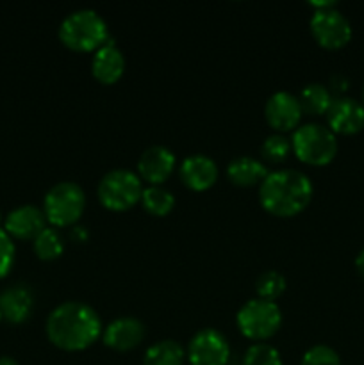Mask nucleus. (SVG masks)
<instances>
[{"mask_svg":"<svg viewBox=\"0 0 364 365\" xmlns=\"http://www.w3.org/2000/svg\"><path fill=\"white\" fill-rule=\"evenodd\" d=\"M309 27L318 45L328 50L343 48L352 39V25L348 18L335 7L314 11Z\"/></svg>","mask_w":364,"mask_h":365,"instance_id":"6e6552de","label":"nucleus"},{"mask_svg":"<svg viewBox=\"0 0 364 365\" xmlns=\"http://www.w3.org/2000/svg\"><path fill=\"white\" fill-rule=\"evenodd\" d=\"M146 335L145 324L131 316L118 317L103 328V344L114 351H131L138 348Z\"/></svg>","mask_w":364,"mask_h":365,"instance_id":"4468645a","label":"nucleus"},{"mask_svg":"<svg viewBox=\"0 0 364 365\" xmlns=\"http://www.w3.org/2000/svg\"><path fill=\"white\" fill-rule=\"evenodd\" d=\"M241 365H282V359L273 346L257 342L246 349Z\"/></svg>","mask_w":364,"mask_h":365,"instance_id":"393cba45","label":"nucleus"},{"mask_svg":"<svg viewBox=\"0 0 364 365\" xmlns=\"http://www.w3.org/2000/svg\"><path fill=\"white\" fill-rule=\"evenodd\" d=\"M313 198V182L296 170L268 173L259 185V202L264 210L278 217H291L307 209Z\"/></svg>","mask_w":364,"mask_h":365,"instance_id":"f03ea898","label":"nucleus"},{"mask_svg":"<svg viewBox=\"0 0 364 365\" xmlns=\"http://www.w3.org/2000/svg\"><path fill=\"white\" fill-rule=\"evenodd\" d=\"M141 205L152 216H168L175 207V196L170 189L163 185H148L143 187Z\"/></svg>","mask_w":364,"mask_h":365,"instance_id":"412c9836","label":"nucleus"},{"mask_svg":"<svg viewBox=\"0 0 364 365\" xmlns=\"http://www.w3.org/2000/svg\"><path fill=\"white\" fill-rule=\"evenodd\" d=\"M125 71V57L111 38L95 50L91 59V73L102 84H114Z\"/></svg>","mask_w":364,"mask_h":365,"instance_id":"dca6fc26","label":"nucleus"},{"mask_svg":"<svg viewBox=\"0 0 364 365\" xmlns=\"http://www.w3.org/2000/svg\"><path fill=\"white\" fill-rule=\"evenodd\" d=\"M143 184L138 173L131 170H111L100 178L96 195L100 203L109 210H128L141 202Z\"/></svg>","mask_w":364,"mask_h":365,"instance_id":"423d86ee","label":"nucleus"},{"mask_svg":"<svg viewBox=\"0 0 364 365\" xmlns=\"http://www.w3.org/2000/svg\"><path fill=\"white\" fill-rule=\"evenodd\" d=\"M14 264V242L4 228H0V278L6 277Z\"/></svg>","mask_w":364,"mask_h":365,"instance_id":"bb28decb","label":"nucleus"},{"mask_svg":"<svg viewBox=\"0 0 364 365\" xmlns=\"http://www.w3.org/2000/svg\"><path fill=\"white\" fill-rule=\"evenodd\" d=\"M328 86H330V93H335V95H341L343 91H346L348 89V81H346L345 75H332L330 77V82H328Z\"/></svg>","mask_w":364,"mask_h":365,"instance_id":"cd10ccee","label":"nucleus"},{"mask_svg":"<svg viewBox=\"0 0 364 365\" xmlns=\"http://www.w3.org/2000/svg\"><path fill=\"white\" fill-rule=\"evenodd\" d=\"M309 4L316 11H320V9H332V7H335L334 0H320V2H316V0H310Z\"/></svg>","mask_w":364,"mask_h":365,"instance_id":"c756f323","label":"nucleus"},{"mask_svg":"<svg viewBox=\"0 0 364 365\" xmlns=\"http://www.w3.org/2000/svg\"><path fill=\"white\" fill-rule=\"evenodd\" d=\"M300 365H341V359L330 346L318 344L303 353Z\"/></svg>","mask_w":364,"mask_h":365,"instance_id":"a878e982","label":"nucleus"},{"mask_svg":"<svg viewBox=\"0 0 364 365\" xmlns=\"http://www.w3.org/2000/svg\"><path fill=\"white\" fill-rule=\"evenodd\" d=\"M239 331L250 341H266L273 337L282 324V310L275 302L248 299L236 316Z\"/></svg>","mask_w":364,"mask_h":365,"instance_id":"0eeeda50","label":"nucleus"},{"mask_svg":"<svg viewBox=\"0 0 364 365\" xmlns=\"http://www.w3.org/2000/svg\"><path fill=\"white\" fill-rule=\"evenodd\" d=\"M227 177L232 184L239 185V187H250L256 184L261 185V182L268 177V168L253 157L241 155L228 163Z\"/></svg>","mask_w":364,"mask_h":365,"instance_id":"a211bd4d","label":"nucleus"},{"mask_svg":"<svg viewBox=\"0 0 364 365\" xmlns=\"http://www.w3.org/2000/svg\"><path fill=\"white\" fill-rule=\"evenodd\" d=\"M298 100L303 113L313 114V116H321V114H327L328 107H330L332 100H334V95H332L330 89L325 84L310 82V84L303 86L298 95Z\"/></svg>","mask_w":364,"mask_h":365,"instance_id":"6ab92c4d","label":"nucleus"},{"mask_svg":"<svg viewBox=\"0 0 364 365\" xmlns=\"http://www.w3.org/2000/svg\"><path fill=\"white\" fill-rule=\"evenodd\" d=\"M363 106H364V86H363Z\"/></svg>","mask_w":364,"mask_h":365,"instance_id":"72a5a7b5","label":"nucleus"},{"mask_svg":"<svg viewBox=\"0 0 364 365\" xmlns=\"http://www.w3.org/2000/svg\"><path fill=\"white\" fill-rule=\"evenodd\" d=\"M285 291V278L278 271L270 269L264 271L257 277L256 280V292L259 298L268 299V302H275L282 292Z\"/></svg>","mask_w":364,"mask_h":365,"instance_id":"5701e85b","label":"nucleus"},{"mask_svg":"<svg viewBox=\"0 0 364 365\" xmlns=\"http://www.w3.org/2000/svg\"><path fill=\"white\" fill-rule=\"evenodd\" d=\"M86 195L75 182H59L46 191L43 212L52 227H71L82 216Z\"/></svg>","mask_w":364,"mask_h":365,"instance_id":"39448f33","label":"nucleus"},{"mask_svg":"<svg viewBox=\"0 0 364 365\" xmlns=\"http://www.w3.org/2000/svg\"><path fill=\"white\" fill-rule=\"evenodd\" d=\"M0 365H20L11 356H0Z\"/></svg>","mask_w":364,"mask_h":365,"instance_id":"2f4dec72","label":"nucleus"},{"mask_svg":"<svg viewBox=\"0 0 364 365\" xmlns=\"http://www.w3.org/2000/svg\"><path fill=\"white\" fill-rule=\"evenodd\" d=\"M70 237L74 242H86L88 241L89 234H88V230H86V227L75 225V227H71V230H70Z\"/></svg>","mask_w":364,"mask_h":365,"instance_id":"c85d7f7f","label":"nucleus"},{"mask_svg":"<svg viewBox=\"0 0 364 365\" xmlns=\"http://www.w3.org/2000/svg\"><path fill=\"white\" fill-rule=\"evenodd\" d=\"M34 309V296L24 284L9 285L0 292V312L2 319L9 323H24Z\"/></svg>","mask_w":364,"mask_h":365,"instance_id":"f3484780","label":"nucleus"},{"mask_svg":"<svg viewBox=\"0 0 364 365\" xmlns=\"http://www.w3.org/2000/svg\"><path fill=\"white\" fill-rule=\"evenodd\" d=\"M291 148L302 163L310 166H325L338 153V138L321 123H305L296 127L291 138Z\"/></svg>","mask_w":364,"mask_h":365,"instance_id":"20e7f679","label":"nucleus"},{"mask_svg":"<svg viewBox=\"0 0 364 365\" xmlns=\"http://www.w3.org/2000/svg\"><path fill=\"white\" fill-rule=\"evenodd\" d=\"M46 337L63 351H82L102 334V321L93 307L82 302H64L46 317Z\"/></svg>","mask_w":364,"mask_h":365,"instance_id":"f257e3e1","label":"nucleus"},{"mask_svg":"<svg viewBox=\"0 0 364 365\" xmlns=\"http://www.w3.org/2000/svg\"><path fill=\"white\" fill-rule=\"evenodd\" d=\"M0 321H2V312H0Z\"/></svg>","mask_w":364,"mask_h":365,"instance_id":"f704fd0d","label":"nucleus"},{"mask_svg":"<svg viewBox=\"0 0 364 365\" xmlns=\"http://www.w3.org/2000/svg\"><path fill=\"white\" fill-rule=\"evenodd\" d=\"M45 228V212L36 205H20L4 217V230L7 232L11 239L14 237L21 239V241L32 239L34 241L39 235V232H43Z\"/></svg>","mask_w":364,"mask_h":365,"instance_id":"ddd939ff","label":"nucleus"},{"mask_svg":"<svg viewBox=\"0 0 364 365\" xmlns=\"http://www.w3.org/2000/svg\"><path fill=\"white\" fill-rule=\"evenodd\" d=\"M177 166L175 153L168 146L152 145L141 153L138 160V175L150 185H161Z\"/></svg>","mask_w":364,"mask_h":365,"instance_id":"f8f14e48","label":"nucleus"},{"mask_svg":"<svg viewBox=\"0 0 364 365\" xmlns=\"http://www.w3.org/2000/svg\"><path fill=\"white\" fill-rule=\"evenodd\" d=\"M231 346L227 337L216 328L196 331L188 344V360L191 365H227Z\"/></svg>","mask_w":364,"mask_h":365,"instance_id":"1a4fd4ad","label":"nucleus"},{"mask_svg":"<svg viewBox=\"0 0 364 365\" xmlns=\"http://www.w3.org/2000/svg\"><path fill=\"white\" fill-rule=\"evenodd\" d=\"M2 221H4V217H2V212H0V225H2Z\"/></svg>","mask_w":364,"mask_h":365,"instance_id":"473e14b6","label":"nucleus"},{"mask_svg":"<svg viewBox=\"0 0 364 365\" xmlns=\"http://www.w3.org/2000/svg\"><path fill=\"white\" fill-rule=\"evenodd\" d=\"M291 150V139H288L280 132L270 134L261 145V153L264 159L271 160V163H282Z\"/></svg>","mask_w":364,"mask_h":365,"instance_id":"b1692460","label":"nucleus"},{"mask_svg":"<svg viewBox=\"0 0 364 365\" xmlns=\"http://www.w3.org/2000/svg\"><path fill=\"white\" fill-rule=\"evenodd\" d=\"M186 351L177 341L166 339L150 346L143 356V365H182Z\"/></svg>","mask_w":364,"mask_h":365,"instance_id":"aec40b11","label":"nucleus"},{"mask_svg":"<svg viewBox=\"0 0 364 365\" xmlns=\"http://www.w3.org/2000/svg\"><path fill=\"white\" fill-rule=\"evenodd\" d=\"M178 173H181L186 187L200 192L213 187L220 171H218L216 163L211 157L203 155V153H193L182 160Z\"/></svg>","mask_w":364,"mask_h":365,"instance_id":"2eb2a0df","label":"nucleus"},{"mask_svg":"<svg viewBox=\"0 0 364 365\" xmlns=\"http://www.w3.org/2000/svg\"><path fill=\"white\" fill-rule=\"evenodd\" d=\"M32 246H34V253L41 260H56L64 252L63 237L54 227H46L45 230L39 232L38 237L32 241Z\"/></svg>","mask_w":364,"mask_h":365,"instance_id":"4be33fe9","label":"nucleus"},{"mask_svg":"<svg viewBox=\"0 0 364 365\" xmlns=\"http://www.w3.org/2000/svg\"><path fill=\"white\" fill-rule=\"evenodd\" d=\"M325 116L334 134L352 135L364 128V106L348 96H334Z\"/></svg>","mask_w":364,"mask_h":365,"instance_id":"9b49d317","label":"nucleus"},{"mask_svg":"<svg viewBox=\"0 0 364 365\" xmlns=\"http://www.w3.org/2000/svg\"><path fill=\"white\" fill-rule=\"evenodd\" d=\"M109 38L107 24L95 9H77L63 18L59 39L75 52H95Z\"/></svg>","mask_w":364,"mask_h":365,"instance_id":"7ed1b4c3","label":"nucleus"},{"mask_svg":"<svg viewBox=\"0 0 364 365\" xmlns=\"http://www.w3.org/2000/svg\"><path fill=\"white\" fill-rule=\"evenodd\" d=\"M355 269H357V273H359V277L364 280V250H360L359 255H357Z\"/></svg>","mask_w":364,"mask_h":365,"instance_id":"7c9ffc66","label":"nucleus"},{"mask_svg":"<svg viewBox=\"0 0 364 365\" xmlns=\"http://www.w3.org/2000/svg\"><path fill=\"white\" fill-rule=\"evenodd\" d=\"M302 106L298 96L289 91H277L266 100L264 116L268 125L277 132H288L295 128L302 120Z\"/></svg>","mask_w":364,"mask_h":365,"instance_id":"9d476101","label":"nucleus"}]
</instances>
